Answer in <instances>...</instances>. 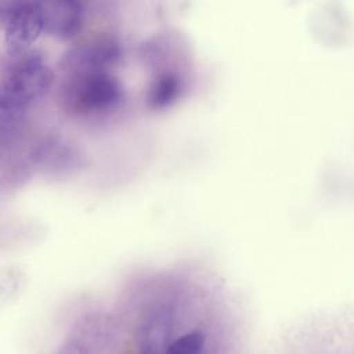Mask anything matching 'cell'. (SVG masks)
I'll return each mask as SVG.
<instances>
[{"instance_id": "6da1fadb", "label": "cell", "mask_w": 354, "mask_h": 354, "mask_svg": "<svg viewBox=\"0 0 354 354\" xmlns=\"http://www.w3.org/2000/svg\"><path fill=\"white\" fill-rule=\"evenodd\" d=\"M17 55L7 69L0 91L1 141L19 130L29 106L47 93L51 83V72L41 54L28 50Z\"/></svg>"}, {"instance_id": "8992f818", "label": "cell", "mask_w": 354, "mask_h": 354, "mask_svg": "<svg viewBox=\"0 0 354 354\" xmlns=\"http://www.w3.org/2000/svg\"><path fill=\"white\" fill-rule=\"evenodd\" d=\"M178 90H180V83H178V79H176V76H171V75L162 76L152 87L149 101L153 106H165L171 101H174L176 95L178 94Z\"/></svg>"}, {"instance_id": "52a82bcc", "label": "cell", "mask_w": 354, "mask_h": 354, "mask_svg": "<svg viewBox=\"0 0 354 354\" xmlns=\"http://www.w3.org/2000/svg\"><path fill=\"white\" fill-rule=\"evenodd\" d=\"M203 346L205 335L199 330H192L169 343L165 354H202Z\"/></svg>"}, {"instance_id": "5b68a950", "label": "cell", "mask_w": 354, "mask_h": 354, "mask_svg": "<svg viewBox=\"0 0 354 354\" xmlns=\"http://www.w3.org/2000/svg\"><path fill=\"white\" fill-rule=\"evenodd\" d=\"M170 335V315L156 310L144 321L140 329V347L144 354H165Z\"/></svg>"}, {"instance_id": "277c9868", "label": "cell", "mask_w": 354, "mask_h": 354, "mask_svg": "<svg viewBox=\"0 0 354 354\" xmlns=\"http://www.w3.org/2000/svg\"><path fill=\"white\" fill-rule=\"evenodd\" d=\"M77 88L79 104L91 111L112 108L122 98L119 83L112 76L102 72L84 75Z\"/></svg>"}, {"instance_id": "7a4b0ae2", "label": "cell", "mask_w": 354, "mask_h": 354, "mask_svg": "<svg viewBox=\"0 0 354 354\" xmlns=\"http://www.w3.org/2000/svg\"><path fill=\"white\" fill-rule=\"evenodd\" d=\"M0 17L6 41L15 54L28 51L43 32L41 1L0 3Z\"/></svg>"}, {"instance_id": "ba28073f", "label": "cell", "mask_w": 354, "mask_h": 354, "mask_svg": "<svg viewBox=\"0 0 354 354\" xmlns=\"http://www.w3.org/2000/svg\"><path fill=\"white\" fill-rule=\"evenodd\" d=\"M141 354H144V353H141Z\"/></svg>"}, {"instance_id": "3957f363", "label": "cell", "mask_w": 354, "mask_h": 354, "mask_svg": "<svg viewBox=\"0 0 354 354\" xmlns=\"http://www.w3.org/2000/svg\"><path fill=\"white\" fill-rule=\"evenodd\" d=\"M83 6L73 0L41 1L43 32L59 39L76 35L83 21Z\"/></svg>"}]
</instances>
